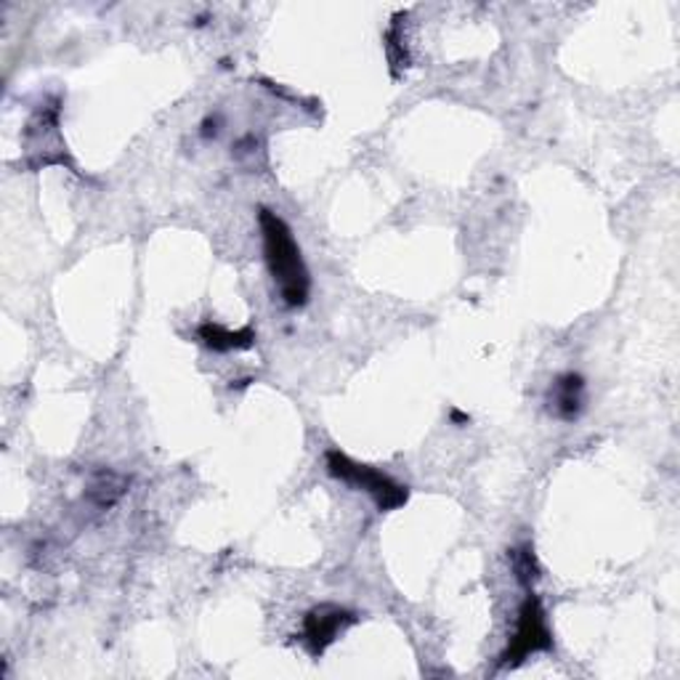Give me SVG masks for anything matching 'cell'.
<instances>
[{
  "label": "cell",
  "instance_id": "cell-1",
  "mask_svg": "<svg viewBox=\"0 0 680 680\" xmlns=\"http://www.w3.org/2000/svg\"><path fill=\"white\" fill-rule=\"evenodd\" d=\"M258 227H261L266 266L282 304L287 309H304L311 298V274L293 229L285 218L269 208L258 210Z\"/></svg>",
  "mask_w": 680,
  "mask_h": 680
},
{
  "label": "cell",
  "instance_id": "cell-2",
  "mask_svg": "<svg viewBox=\"0 0 680 680\" xmlns=\"http://www.w3.org/2000/svg\"><path fill=\"white\" fill-rule=\"evenodd\" d=\"M324 465H328L330 476L333 478L348 484V487L359 489V492L370 495L372 502L377 505V511L392 513L396 508L407 505V500H410V489H407L405 484H399L396 478L388 476V473L372 469V465L357 463V460H351L346 452H341V449H328Z\"/></svg>",
  "mask_w": 680,
  "mask_h": 680
},
{
  "label": "cell",
  "instance_id": "cell-3",
  "mask_svg": "<svg viewBox=\"0 0 680 680\" xmlns=\"http://www.w3.org/2000/svg\"><path fill=\"white\" fill-rule=\"evenodd\" d=\"M540 652H553V632L548 628V614L546 606H542V599L529 590V595L518 606L516 632L508 641L505 652L500 654V667L513 670V667L524 665L529 656Z\"/></svg>",
  "mask_w": 680,
  "mask_h": 680
},
{
  "label": "cell",
  "instance_id": "cell-4",
  "mask_svg": "<svg viewBox=\"0 0 680 680\" xmlns=\"http://www.w3.org/2000/svg\"><path fill=\"white\" fill-rule=\"evenodd\" d=\"M354 623H357V614L351 608L338 606V603H319L306 612L304 625H300V641H304L306 652L319 659Z\"/></svg>",
  "mask_w": 680,
  "mask_h": 680
},
{
  "label": "cell",
  "instance_id": "cell-5",
  "mask_svg": "<svg viewBox=\"0 0 680 680\" xmlns=\"http://www.w3.org/2000/svg\"><path fill=\"white\" fill-rule=\"evenodd\" d=\"M59 115H62L59 99H51V102L46 106H40V110L33 115V120L27 123L25 139H27L29 159L38 155L40 146H46V152L40 155V159L33 165V168H49V165L69 163L67 146H64L62 136H59Z\"/></svg>",
  "mask_w": 680,
  "mask_h": 680
},
{
  "label": "cell",
  "instance_id": "cell-6",
  "mask_svg": "<svg viewBox=\"0 0 680 680\" xmlns=\"http://www.w3.org/2000/svg\"><path fill=\"white\" fill-rule=\"evenodd\" d=\"M546 405L550 415L564 420V423L577 420L585 410V377L579 372H564L555 377L548 388Z\"/></svg>",
  "mask_w": 680,
  "mask_h": 680
},
{
  "label": "cell",
  "instance_id": "cell-7",
  "mask_svg": "<svg viewBox=\"0 0 680 680\" xmlns=\"http://www.w3.org/2000/svg\"><path fill=\"white\" fill-rule=\"evenodd\" d=\"M197 338L216 354H229V351H247V348L256 346V330L251 324L245 328L232 330L223 328L218 322H203L197 328Z\"/></svg>",
  "mask_w": 680,
  "mask_h": 680
},
{
  "label": "cell",
  "instance_id": "cell-8",
  "mask_svg": "<svg viewBox=\"0 0 680 680\" xmlns=\"http://www.w3.org/2000/svg\"><path fill=\"white\" fill-rule=\"evenodd\" d=\"M128 487H131V478L123 476V473L97 471L86 487V500L91 502L97 511H110V508L117 505L123 495L128 492Z\"/></svg>",
  "mask_w": 680,
  "mask_h": 680
},
{
  "label": "cell",
  "instance_id": "cell-9",
  "mask_svg": "<svg viewBox=\"0 0 680 680\" xmlns=\"http://www.w3.org/2000/svg\"><path fill=\"white\" fill-rule=\"evenodd\" d=\"M508 559H511V566H513V577H516V582L522 585V588L531 590V585L537 582L542 575L540 569V561H537L535 550H531V546H516L508 550Z\"/></svg>",
  "mask_w": 680,
  "mask_h": 680
},
{
  "label": "cell",
  "instance_id": "cell-10",
  "mask_svg": "<svg viewBox=\"0 0 680 680\" xmlns=\"http://www.w3.org/2000/svg\"><path fill=\"white\" fill-rule=\"evenodd\" d=\"M401 20H405V14H396L394 25L388 27V33H386V51H388V62H392L394 75H399V69L410 67V53H407V46H405Z\"/></svg>",
  "mask_w": 680,
  "mask_h": 680
},
{
  "label": "cell",
  "instance_id": "cell-11",
  "mask_svg": "<svg viewBox=\"0 0 680 680\" xmlns=\"http://www.w3.org/2000/svg\"><path fill=\"white\" fill-rule=\"evenodd\" d=\"M221 133V115H208L203 120V126H200V136H203V139H216V136Z\"/></svg>",
  "mask_w": 680,
  "mask_h": 680
},
{
  "label": "cell",
  "instance_id": "cell-12",
  "mask_svg": "<svg viewBox=\"0 0 680 680\" xmlns=\"http://www.w3.org/2000/svg\"><path fill=\"white\" fill-rule=\"evenodd\" d=\"M449 418H452L454 423H471V418H469V415H463V412H458V410L449 412Z\"/></svg>",
  "mask_w": 680,
  "mask_h": 680
}]
</instances>
